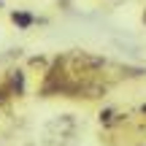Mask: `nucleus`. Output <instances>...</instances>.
I'll use <instances>...</instances> for the list:
<instances>
[{"instance_id": "f257e3e1", "label": "nucleus", "mask_w": 146, "mask_h": 146, "mask_svg": "<svg viewBox=\"0 0 146 146\" xmlns=\"http://www.w3.org/2000/svg\"><path fill=\"white\" fill-rule=\"evenodd\" d=\"M3 87L8 89V95H11V98H22V95L27 92L25 70H22V68H11L8 73H5V78H3Z\"/></svg>"}, {"instance_id": "39448f33", "label": "nucleus", "mask_w": 146, "mask_h": 146, "mask_svg": "<svg viewBox=\"0 0 146 146\" xmlns=\"http://www.w3.org/2000/svg\"><path fill=\"white\" fill-rule=\"evenodd\" d=\"M30 68H38V70L43 73V70L49 68V60H46V57H33V60H30Z\"/></svg>"}, {"instance_id": "6e6552de", "label": "nucleus", "mask_w": 146, "mask_h": 146, "mask_svg": "<svg viewBox=\"0 0 146 146\" xmlns=\"http://www.w3.org/2000/svg\"><path fill=\"white\" fill-rule=\"evenodd\" d=\"M0 8H3V0H0Z\"/></svg>"}, {"instance_id": "423d86ee", "label": "nucleus", "mask_w": 146, "mask_h": 146, "mask_svg": "<svg viewBox=\"0 0 146 146\" xmlns=\"http://www.w3.org/2000/svg\"><path fill=\"white\" fill-rule=\"evenodd\" d=\"M141 114H146V103H143V106H141Z\"/></svg>"}, {"instance_id": "7ed1b4c3", "label": "nucleus", "mask_w": 146, "mask_h": 146, "mask_svg": "<svg viewBox=\"0 0 146 146\" xmlns=\"http://www.w3.org/2000/svg\"><path fill=\"white\" fill-rule=\"evenodd\" d=\"M116 122H122V116L116 114L114 108H103V111H100V125L111 127V125H116Z\"/></svg>"}, {"instance_id": "0eeeda50", "label": "nucleus", "mask_w": 146, "mask_h": 146, "mask_svg": "<svg viewBox=\"0 0 146 146\" xmlns=\"http://www.w3.org/2000/svg\"><path fill=\"white\" fill-rule=\"evenodd\" d=\"M143 22H146V11H143Z\"/></svg>"}, {"instance_id": "f03ea898", "label": "nucleus", "mask_w": 146, "mask_h": 146, "mask_svg": "<svg viewBox=\"0 0 146 146\" xmlns=\"http://www.w3.org/2000/svg\"><path fill=\"white\" fill-rule=\"evenodd\" d=\"M11 22H14L16 30H30L33 25H38V16H35V14H30V11L14 8V11H11Z\"/></svg>"}, {"instance_id": "20e7f679", "label": "nucleus", "mask_w": 146, "mask_h": 146, "mask_svg": "<svg viewBox=\"0 0 146 146\" xmlns=\"http://www.w3.org/2000/svg\"><path fill=\"white\" fill-rule=\"evenodd\" d=\"M122 76H127V78H141V76H146V70L143 68H122Z\"/></svg>"}]
</instances>
